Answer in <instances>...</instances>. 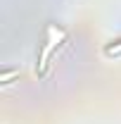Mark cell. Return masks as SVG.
<instances>
[{
	"label": "cell",
	"instance_id": "1",
	"mask_svg": "<svg viewBox=\"0 0 121 124\" xmlns=\"http://www.w3.org/2000/svg\"><path fill=\"white\" fill-rule=\"evenodd\" d=\"M60 38H64V33H62L60 29H55V26H50V29H47V46L43 48V55H40V69L47 64V57H50L52 48L57 46V41H60Z\"/></svg>",
	"mask_w": 121,
	"mask_h": 124
},
{
	"label": "cell",
	"instance_id": "2",
	"mask_svg": "<svg viewBox=\"0 0 121 124\" xmlns=\"http://www.w3.org/2000/svg\"><path fill=\"white\" fill-rule=\"evenodd\" d=\"M121 53V41H116L114 46H107V55H119Z\"/></svg>",
	"mask_w": 121,
	"mask_h": 124
}]
</instances>
